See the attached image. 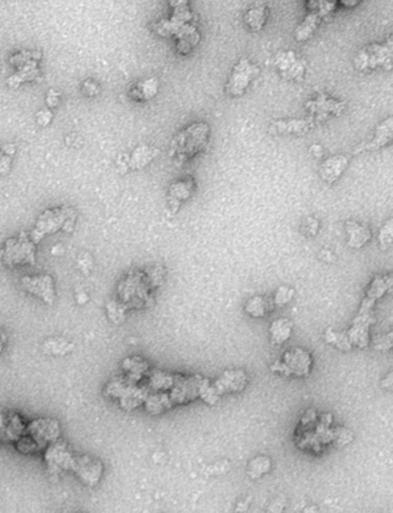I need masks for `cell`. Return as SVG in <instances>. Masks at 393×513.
<instances>
[{"label":"cell","instance_id":"45","mask_svg":"<svg viewBox=\"0 0 393 513\" xmlns=\"http://www.w3.org/2000/svg\"><path fill=\"white\" fill-rule=\"evenodd\" d=\"M79 513H81V512H79Z\"/></svg>","mask_w":393,"mask_h":513},{"label":"cell","instance_id":"13","mask_svg":"<svg viewBox=\"0 0 393 513\" xmlns=\"http://www.w3.org/2000/svg\"><path fill=\"white\" fill-rule=\"evenodd\" d=\"M346 103L334 99L325 93H319L314 99L308 100L306 108L310 114L313 122H321L329 118V116H339L344 112Z\"/></svg>","mask_w":393,"mask_h":513},{"label":"cell","instance_id":"38","mask_svg":"<svg viewBox=\"0 0 393 513\" xmlns=\"http://www.w3.org/2000/svg\"><path fill=\"white\" fill-rule=\"evenodd\" d=\"M306 231L310 235H315L319 231V222L315 218H307Z\"/></svg>","mask_w":393,"mask_h":513},{"label":"cell","instance_id":"36","mask_svg":"<svg viewBox=\"0 0 393 513\" xmlns=\"http://www.w3.org/2000/svg\"><path fill=\"white\" fill-rule=\"evenodd\" d=\"M51 344V349H50V351L53 353V354H66V353H68L70 349H72V344H68V342H66V341H60V344H59V342H55L54 344Z\"/></svg>","mask_w":393,"mask_h":513},{"label":"cell","instance_id":"31","mask_svg":"<svg viewBox=\"0 0 393 513\" xmlns=\"http://www.w3.org/2000/svg\"><path fill=\"white\" fill-rule=\"evenodd\" d=\"M272 468V461L267 456H258L248 465V474L253 479L260 478L268 473Z\"/></svg>","mask_w":393,"mask_h":513},{"label":"cell","instance_id":"37","mask_svg":"<svg viewBox=\"0 0 393 513\" xmlns=\"http://www.w3.org/2000/svg\"><path fill=\"white\" fill-rule=\"evenodd\" d=\"M83 91L86 93V96H96L99 93V86L97 85V83L93 81H85L83 84Z\"/></svg>","mask_w":393,"mask_h":513},{"label":"cell","instance_id":"5","mask_svg":"<svg viewBox=\"0 0 393 513\" xmlns=\"http://www.w3.org/2000/svg\"><path fill=\"white\" fill-rule=\"evenodd\" d=\"M354 67L361 72L392 70L393 34L381 44L376 43L361 48L355 55Z\"/></svg>","mask_w":393,"mask_h":513},{"label":"cell","instance_id":"16","mask_svg":"<svg viewBox=\"0 0 393 513\" xmlns=\"http://www.w3.org/2000/svg\"><path fill=\"white\" fill-rule=\"evenodd\" d=\"M248 375L241 370H228L217 379L216 381L210 382V389L217 399L223 394H231L244 390L248 385Z\"/></svg>","mask_w":393,"mask_h":513},{"label":"cell","instance_id":"15","mask_svg":"<svg viewBox=\"0 0 393 513\" xmlns=\"http://www.w3.org/2000/svg\"><path fill=\"white\" fill-rule=\"evenodd\" d=\"M22 287L28 293L37 296L43 302L52 304L55 300L54 282L51 275H26L21 280Z\"/></svg>","mask_w":393,"mask_h":513},{"label":"cell","instance_id":"40","mask_svg":"<svg viewBox=\"0 0 393 513\" xmlns=\"http://www.w3.org/2000/svg\"><path fill=\"white\" fill-rule=\"evenodd\" d=\"M381 386L385 389L393 388V372H391L386 375L385 378L383 379Z\"/></svg>","mask_w":393,"mask_h":513},{"label":"cell","instance_id":"19","mask_svg":"<svg viewBox=\"0 0 393 513\" xmlns=\"http://www.w3.org/2000/svg\"><path fill=\"white\" fill-rule=\"evenodd\" d=\"M348 162H350V160L344 154L334 155V156L328 158L321 165V178L323 179L324 182H328V184H334L344 174L345 170L347 168Z\"/></svg>","mask_w":393,"mask_h":513},{"label":"cell","instance_id":"39","mask_svg":"<svg viewBox=\"0 0 393 513\" xmlns=\"http://www.w3.org/2000/svg\"><path fill=\"white\" fill-rule=\"evenodd\" d=\"M10 155L6 154L5 151H0V172H5L8 170L10 165Z\"/></svg>","mask_w":393,"mask_h":513},{"label":"cell","instance_id":"11","mask_svg":"<svg viewBox=\"0 0 393 513\" xmlns=\"http://www.w3.org/2000/svg\"><path fill=\"white\" fill-rule=\"evenodd\" d=\"M205 381L206 379L201 378L199 375H192V377L176 375L174 387L168 392L174 406L188 404L200 397Z\"/></svg>","mask_w":393,"mask_h":513},{"label":"cell","instance_id":"17","mask_svg":"<svg viewBox=\"0 0 393 513\" xmlns=\"http://www.w3.org/2000/svg\"><path fill=\"white\" fill-rule=\"evenodd\" d=\"M74 456L75 454H72L67 443L63 441H55L45 450V461L48 468L53 471H61V470L70 471Z\"/></svg>","mask_w":393,"mask_h":513},{"label":"cell","instance_id":"12","mask_svg":"<svg viewBox=\"0 0 393 513\" xmlns=\"http://www.w3.org/2000/svg\"><path fill=\"white\" fill-rule=\"evenodd\" d=\"M70 471L74 472L84 485L94 487L103 478V461H100L99 458L93 457L90 454L74 456Z\"/></svg>","mask_w":393,"mask_h":513},{"label":"cell","instance_id":"44","mask_svg":"<svg viewBox=\"0 0 393 513\" xmlns=\"http://www.w3.org/2000/svg\"><path fill=\"white\" fill-rule=\"evenodd\" d=\"M159 513H165V512H159Z\"/></svg>","mask_w":393,"mask_h":513},{"label":"cell","instance_id":"20","mask_svg":"<svg viewBox=\"0 0 393 513\" xmlns=\"http://www.w3.org/2000/svg\"><path fill=\"white\" fill-rule=\"evenodd\" d=\"M345 230L347 233L348 247L360 249L372 239V231L365 224L359 223L355 220H347L345 223Z\"/></svg>","mask_w":393,"mask_h":513},{"label":"cell","instance_id":"32","mask_svg":"<svg viewBox=\"0 0 393 513\" xmlns=\"http://www.w3.org/2000/svg\"><path fill=\"white\" fill-rule=\"evenodd\" d=\"M379 242L382 249H386L393 244V218L387 220L379 230Z\"/></svg>","mask_w":393,"mask_h":513},{"label":"cell","instance_id":"29","mask_svg":"<svg viewBox=\"0 0 393 513\" xmlns=\"http://www.w3.org/2000/svg\"><path fill=\"white\" fill-rule=\"evenodd\" d=\"M268 17V10L265 7H254L248 10L245 15V22L252 30H261Z\"/></svg>","mask_w":393,"mask_h":513},{"label":"cell","instance_id":"30","mask_svg":"<svg viewBox=\"0 0 393 513\" xmlns=\"http://www.w3.org/2000/svg\"><path fill=\"white\" fill-rule=\"evenodd\" d=\"M324 340L328 344L334 346L339 350L350 351L352 350V344L348 340L347 333L346 332H337L332 328H328L324 333Z\"/></svg>","mask_w":393,"mask_h":513},{"label":"cell","instance_id":"26","mask_svg":"<svg viewBox=\"0 0 393 513\" xmlns=\"http://www.w3.org/2000/svg\"><path fill=\"white\" fill-rule=\"evenodd\" d=\"M314 122L312 118L310 120H291V121H277L272 124V129L279 132V134H306L310 127H313Z\"/></svg>","mask_w":393,"mask_h":513},{"label":"cell","instance_id":"22","mask_svg":"<svg viewBox=\"0 0 393 513\" xmlns=\"http://www.w3.org/2000/svg\"><path fill=\"white\" fill-rule=\"evenodd\" d=\"M275 306L272 299L262 295H255L245 303V313L253 318H263L272 313Z\"/></svg>","mask_w":393,"mask_h":513},{"label":"cell","instance_id":"1","mask_svg":"<svg viewBox=\"0 0 393 513\" xmlns=\"http://www.w3.org/2000/svg\"><path fill=\"white\" fill-rule=\"evenodd\" d=\"M332 416L324 413L317 416L316 411L310 409L303 415L296 428V444L301 449L319 451L331 442H337L341 446L347 444L352 440V433L346 428H331Z\"/></svg>","mask_w":393,"mask_h":513},{"label":"cell","instance_id":"8","mask_svg":"<svg viewBox=\"0 0 393 513\" xmlns=\"http://www.w3.org/2000/svg\"><path fill=\"white\" fill-rule=\"evenodd\" d=\"M23 435L30 441L36 450H41L59 440L60 425L54 419L38 418L28 423Z\"/></svg>","mask_w":393,"mask_h":513},{"label":"cell","instance_id":"33","mask_svg":"<svg viewBox=\"0 0 393 513\" xmlns=\"http://www.w3.org/2000/svg\"><path fill=\"white\" fill-rule=\"evenodd\" d=\"M294 293H296L294 292V289H291V287H288V286H281V287H279L277 291H276L275 296H274V299H272L274 306H286V304L293 299Z\"/></svg>","mask_w":393,"mask_h":513},{"label":"cell","instance_id":"41","mask_svg":"<svg viewBox=\"0 0 393 513\" xmlns=\"http://www.w3.org/2000/svg\"><path fill=\"white\" fill-rule=\"evenodd\" d=\"M310 151L314 156H317V158H320L323 154V149H322L320 145H312Z\"/></svg>","mask_w":393,"mask_h":513},{"label":"cell","instance_id":"14","mask_svg":"<svg viewBox=\"0 0 393 513\" xmlns=\"http://www.w3.org/2000/svg\"><path fill=\"white\" fill-rule=\"evenodd\" d=\"M393 144V115L375 127L372 136L355 146L353 154H361L365 151H372Z\"/></svg>","mask_w":393,"mask_h":513},{"label":"cell","instance_id":"9","mask_svg":"<svg viewBox=\"0 0 393 513\" xmlns=\"http://www.w3.org/2000/svg\"><path fill=\"white\" fill-rule=\"evenodd\" d=\"M260 69L258 65L250 61L248 59L243 58L236 63L232 72H231L225 92L230 96H241L246 92L248 86L258 77Z\"/></svg>","mask_w":393,"mask_h":513},{"label":"cell","instance_id":"21","mask_svg":"<svg viewBox=\"0 0 393 513\" xmlns=\"http://www.w3.org/2000/svg\"><path fill=\"white\" fill-rule=\"evenodd\" d=\"M194 187H196V184L191 177H186V178L179 179L177 182H172L168 189L170 205L175 206V208L179 207V203L184 202L185 200L189 199L194 191Z\"/></svg>","mask_w":393,"mask_h":513},{"label":"cell","instance_id":"4","mask_svg":"<svg viewBox=\"0 0 393 513\" xmlns=\"http://www.w3.org/2000/svg\"><path fill=\"white\" fill-rule=\"evenodd\" d=\"M75 220V210L70 207L61 206L45 210L44 213L38 217L34 231L30 234L31 239L37 244L45 237L57 233L58 231L70 232L72 231Z\"/></svg>","mask_w":393,"mask_h":513},{"label":"cell","instance_id":"34","mask_svg":"<svg viewBox=\"0 0 393 513\" xmlns=\"http://www.w3.org/2000/svg\"><path fill=\"white\" fill-rule=\"evenodd\" d=\"M107 315L110 317V320L115 324L122 323L124 320V311H125V306L122 303L117 302V301H110L107 304Z\"/></svg>","mask_w":393,"mask_h":513},{"label":"cell","instance_id":"25","mask_svg":"<svg viewBox=\"0 0 393 513\" xmlns=\"http://www.w3.org/2000/svg\"><path fill=\"white\" fill-rule=\"evenodd\" d=\"M174 403L168 392H150L145 399L144 408L150 415H160L167 410L172 409Z\"/></svg>","mask_w":393,"mask_h":513},{"label":"cell","instance_id":"35","mask_svg":"<svg viewBox=\"0 0 393 513\" xmlns=\"http://www.w3.org/2000/svg\"><path fill=\"white\" fill-rule=\"evenodd\" d=\"M375 349L379 351H387L393 349V331L375 340Z\"/></svg>","mask_w":393,"mask_h":513},{"label":"cell","instance_id":"10","mask_svg":"<svg viewBox=\"0 0 393 513\" xmlns=\"http://www.w3.org/2000/svg\"><path fill=\"white\" fill-rule=\"evenodd\" d=\"M307 5L310 13L296 30V41H306L314 34L322 20L336 10L338 1H308Z\"/></svg>","mask_w":393,"mask_h":513},{"label":"cell","instance_id":"42","mask_svg":"<svg viewBox=\"0 0 393 513\" xmlns=\"http://www.w3.org/2000/svg\"><path fill=\"white\" fill-rule=\"evenodd\" d=\"M338 5H345L346 7H352L359 5V1H338Z\"/></svg>","mask_w":393,"mask_h":513},{"label":"cell","instance_id":"18","mask_svg":"<svg viewBox=\"0 0 393 513\" xmlns=\"http://www.w3.org/2000/svg\"><path fill=\"white\" fill-rule=\"evenodd\" d=\"M276 65L283 77L286 79H296L300 81L306 72V65L303 60L296 58V53L292 51L284 52L277 56Z\"/></svg>","mask_w":393,"mask_h":513},{"label":"cell","instance_id":"2","mask_svg":"<svg viewBox=\"0 0 393 513\" xmlns=\"http://www.w3.org/2000/svg\"><path fill=\"white\" fill-rule=\"evenodd\" d=\"M390 292H393V273L376 275L372 279L362 300L358 315L353 320L351 328L346 332L352 347L362 349L368 346L370 326L375 322L372 309L375 303Z\"/></svg>","mask_w":393,"mask_h":513},{"label":"cell","instance_id":"43","mask_svg":"<svg viewBox=\"0 0 393 513\" xmlns=\"http://www.w3.org/2000/svg\"><path fill=\"white\" fill-rule=\"evenodd\" d=\"M3 346H5V337H3V334L0 333V354L3 351Z\"/></svg>","mask_w":393,"mask_h":513},{"label":"cell","instance_id":"24","mask_svg":"<svg viewBox=\"0 0 393 513\" xmlns=\"http://www.w3.org/2000/svg\"><path fill=\"white\" fill-rule=\"evenodd\" d=\"M292 330L293 324L291 320H286V318L274 320L270 327H269L270 342L274 346H281V344L289 340L291 334H292Z\"/></svg>","mask_w":393,"mask_h":513},{"label":"cell","instance_id":"3","mask_svg":"<svg viewBox=\"0 0 393 513\" xmlns=\"http://www.w3.org/2000/svg\"><path fill=\"white\" fill-rule=\"evenodd\" d=\"M210 138V127L206 122L191 123L172 139L170 156L179 163L190 161L206 149Z\"/></svg>","mask_w":393,"mask_h":513},{"label":"cell","instance_id":"27","mask_svg":"<svg viewBox=\"0 0 393 513\" xmlns=\"http://www.w3.org/2000/svg\"><path fill=\"white\" fill-rule=\"evenodd\" d=\"M122 368L127 372L125 377L139 384L145 373L148 371L150 365L141 357H130L124 359Z\"/></svg>","mask_w":393,"mask_h":513},{"label":"cell","instance_id":"23","mask_svg":"<svg viewBox=\"0 0 393 513\" xmlns=\"http://www.w3.org/2000/svg\"><path fill=\"white\" fill-rule=\"evenodd\" d=\"M158 90V79L146 78L136 83L129 91V94H130L131 99L136 100V101H148L157 96Z\"/></svg>","mask_w":393,"mask_h":513},{"label":"cell","instance_id":"7","mask_svg":"<svg viewBox=\"0 0 393 513\" xmlns=\"http://www.w3.org/2000/svg\"><path fill=\"white\" fill-rule=\"evenodd\" d=\"M313 359L310 353L301 348H294L286 351L282 361H276L270 366L272 371L285 377H306L310 375Z\"/></svg>","mask_w":393,"mask_h":513},{"label":"cell","instance_id":"6","mask_svg":"<svg viewBox=\"0 0 393 513\" xmlns=\"http://www.w3.org/2000/svg\"><path fill=\"white\" fill-rule=\"evenodd\" d=\"M0 258L10 268L34 265L36 263V244L31 239L30 234L21 232L17 237L5 241Z\"/></svg>","mask_w":393,"mask_h":513},{"label":"cell","instance_id":"28","mask_svg":"<svg viewBox=\"0 0 393 513\" xmlns=\"http://www.w3.org/2000/svg\"><path fill=\"white\" fill-rule=\"evenodd\" d=\"M155 155H157V149L148 147V145H141L132 151L129 165L132 169L143 168L148 165V162L153 160Z\"/></svg>","mask_w":393,"mask_h":513}]
</instances>
